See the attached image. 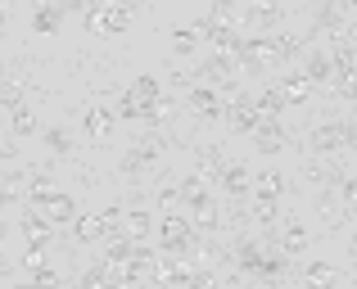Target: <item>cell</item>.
Listing matches in <instances>:
<instances>
[{
	"label": "cell",
	"instance_id": "cell-1",
	"mask_svg": "<svg viewBox=\"0 0 357 289\" xmlns=\"http://www.w3.org/2000/svg\"><path fill=\"white\" fill-rule=\"evenodd\" d=\"M280 95H285L289 104H303V100L312 95V77H307V72H285V77H280Z\"/></svg>",
	"mask_w": 357,
	"mask_h": 289
},
{
	"label": "cell",
	"instance_id": "cell-2",
	"mask_svg": "<svg viewBox=\"0 0 357 289\" xmlns=\"http://www.w3.org/2000/svg\"><path fill=\"white\" fill-rule=\"evenodd\" d=\"M59 23H63V5H54V0H41V5L32 9V27L36 32H54Z\"/></svg>",
	"mask_w": 357,
	"mask_h": 289
},
{
	"label": "cell",
	"instance_id": "cell-3",
	"mask_svg": "<svg viewBox=\"0 0 357 289\" xmlns=\"http://www.w3.org/2000/svg\"><path fill=\"white\" fill-rule=\"evenodd\" d=\"M82 127H86V136H105V132H114V109H105V104L86 109V118H82Z\"/></svg>",
	"mask_w": 357,
	"mask_h": 289
},
{
	"label": "cell",
	"instance_id": "cell-4",
	"mask_svg": "<svg viewBox=\"0 0 357 289\" xmlns=\"http://www.w3.org/2000/svg\"><path fill=\"white\" fill-rule=\"evenodd\" d=\"M218 181H222V190H227V194H244V190H249V172H244L240 163H231L227 172H218Z\"/></svg>",
	"mask_w": 357,
	"mask_h": 289
},
{
	"label": "cell",
	"instance_id": "cell-5",
	"mask_svg": "<svg viewBox=\"0 0 357 289\" xmlns=\"http://www.w3.org/2000/svg\"><path fill=\"white\" fill-rule=\"evenodd\" d=\"M9 118H14V132H18V136H32V132H36V114L27 109V100L9 104Z\"/></svg>",
	"mask_w": 357,
	"mask_h": 289
},
{
	"label": "cell",
	"instance_id": "cell-6",
	"mask_svg": "<svg viewBox=\"0 0 357 289\" xmlns=\"http://www.w3.org/2000/svg\"><path fill=\"white\" fill-rule=\"evenodd\" d=\"M253 190H258V199H280L285 181H280V172H262L258 181H253Z\"/></svg>",
	"mask_w": 357,
	"mask_h": 289
},
{
	"label": "cell",
	"instance_id": "cell-7",
	"mask_svg": "<svg viewBox=\"0 0 357 289\" xmlns=\"http://www.w3.org/2000/svg\"><path fill=\"white\" fill-rule=\"evenodd\" d=\"M100 231H109L105 212H100V217H82V221H77V240H96Z\"/></svg>",
	"mask_w": 357,
	"mask_h": 289
},
{
	"label": "cell",
	"instance_id": "cell-8",
	"mask_svg": "<svg viewBox=\"0 0 357 289\" xmlns=\"http://www.w3.org/2000/svg\"><path fill=\"white\" fill-rule=\"evenodd\" d=\"M331 281H335V272L326 263H312V267H307V285H312V289H331Z\"/></svg>",
	"mask_w": 357,
	"mask_h": 289
},
{
	"label": "cell",
	"instance_id": "cell-9",
	"mask_svg": "<svg viewBox=\"0 0 357 289\" xmlns=\"http://www.w3.org/2000/svg\"><path fill=\"white\" fill-rule=\"evenodd\" d=\"M195 45H199V32H185V27H181V32L172 36V50H176V54H190Z\"/></svg>",
	"mask_w": 357,
	"mask_h": 289
},
{
	"label": "cell",
	"instance_id": "cell-10",
	"mask_svg": "<svg viewBox=\"0 0 357 289\" xmlns=\"http://www.w3.org/2000/svg\"><path fill=\"white\" fill-rule=\"evenodd\" d=\"M285 249H289V253H294V249H307V231L289 221V226H285Z\"/></svg>",
	"mask_w": 357,
	"mask_h": 289
},
{
	"label": "cell",
	"instance_id": "cell-11",
	"mask_svg": "<svg viewBox=\"0 0 357 289\" xmlns=\"http://www.w3.org/2000/svg\"><path fill=\"white\" fill-rule=\"evenodd\" d=\"M45 145H50V149H59V154H63V149H68V136H63L59 127H54V132H45Z\"/></svg>",
	"mask_w": 357,
	"mask_h": 289
},
{
	"label": "cell",
	"instance_id": "cell-12",
	"mask_svg": "<svg viewBox=\"0 0 357 289\" xmlns=\"http://www.w3.org/2000/svg\"><path fill=\"white\" fill-rule=\"evenodd\" d=\"M344 199H349V208H357V176L344 181Z\"/></svg>",
	"mask_w": 357,
	"mask_h": 289
},
{
	"label": "cell",
	"instance_id": "cell-13",
	"mask_svg": "<svg viewBox=\"0 0 357 289\" xmlns=\"http://www.w3.org/2000/svg\"><path fill=\"white\" fill-rule=\"evenodd\" d=\"M0 27H5V9H0Z\"/></svg>",
	"mask_w": 357,
	"mask_h": 289
}]
</instances>
